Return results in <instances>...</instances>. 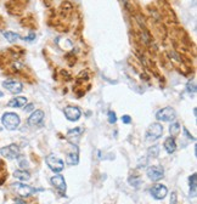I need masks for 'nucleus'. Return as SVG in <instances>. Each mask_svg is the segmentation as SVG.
Returning a JSON list of instances; mask_svg holds the SVG:
<instances>
[{
	"label": "nucleus",
	"instance_id": "nucleus-1",
	"mask_svg": "<svg viewBox=\"0 0 197 204\" xmlns=\"http://www.w3.org/2000/svg\"><path fill=\"white\" fill-rule=\"evenodd\" d=\"M1 123L3 125L5 126L7 130H16L18 126H20L21 123V119L16 113H4L3 117H1Z\"/></svg>",
	"mask_w": 197,
	"mask_h": 204
},
{
	"label": "nucleus",
	"instance_id": "nucleus-2",
	"mask_svg": "<svg viewBox=\"0 0 197 204\" xmlns=\"http://www.w3.org/2000/svg\"><path fill=\"white\" fill-rule=\"evenodd\" d=\"M163 134V126L159 123H153L149 126L147 131H146V136L145 140L147 142L150 141H156L157 139H159Z\"/></svg>",
	"mask_w": 197,
	"mask_h": 204
},
{
	"label": "nucleus",
	"instance_id": "nucleus-3",
	"mask_svg": "<svg viewBox=\"0 0 197 204\" xmlns=\"http://www.w3.org/2000/svg\"><path fill=\"white\" fill-rule=\"evenodd\" d=\"M0 154L6 159H16V158L20 156V147L17 146L16 143H11L9 146H5L0 149Z\"/></svg>",
	"mask_w": 197,
	"mask_h": 204
},
{
	"label": "nucleus",
	"instance_id": "nucleus-4",
	"mask_svg": "<svg viewBox=\"0 0 197 204\" xmlns=\"http://www.w3.org/2000/svg\"><path fill=\"white\" fill-rule=\"evenodd\" d=\"M176 117V113L172 107H164L156 113V118L162 121H173Z\"/></svg>",
	"mask_w": 197,
	"mask_h": 204
},
{
	"label": "nucleus",
	"instance_id": "nucleus-5",
	"mask_svg": "<svg viewBox=\"0 0 197 204\" xmlns=\"http://www.w3.org/2000/svg\"><path fill=\"white\" fill-rule=\"evenodd\" d=\"M46 164L49 165V168L51 169L54 173H61L65 168V163L63 160H61L60 158H57L54 154H49L46 157Z\"/></svg>",
	"mask_w": 197,
	"mask_h": 204
},
{
	"label": "nucleus",
	"instance_id": "nucleus-6",
	"mask_svg": "<svg viewBox=\"0 0 197 204\" xmlns=\"http://www.w3.org/2000/svg\"><path fill=\"white\" fill-rule=\"evenodd\" d=\"M11 187L15 189V191L20 194L21 197H28L31 194L35 193L36 191H40V189H35L33 187H31L28 185H25V184H20V182H16V184H12Z\"/></svg>",
	"mask_w": 197,
	"mask_h": 204
},
{
	"label": "nucleus",
	"instance_id": "nucleus-7",
	"mask_svg": "<svg viewBox=\"0 0 197 204\" xmlns=\"http://www.w3.org/2000/svg\"><path fill=\"white\" fill-rule=\"evenodd\" d=\"M146 174H147V178L151 181H158L164 176V170L161 165H153L149 168Z\"/></svg>",
	"mask_w": 197,
	"mask_h": 204
},
{
	"label": "nucleus",
	"instance_id": "nucleus-8",
	"mask_svg": "<svg viewBox=\"0 0 197 204\" xmlns=\"http://www.w3.org/2000/svg\"><path fill=\"white\" fill-rule=\"evenodd\" d=\"M3 88H5L7 91H10L11 94H20L23 90V85L20 81L16 80H5L3 81Z\"/></svg>",
	"mask_w": 197,
	"mask_h": 204
},
{
	"label": "nucleus",
	"instance_id": "nucleus-9",
	"mask_svg": "<svg viewBox=\"0 0 197 204\" xmlns=\"http://www.w3.org/2000/svg\"><path fill=\"white\" fill-rule=\"evenodd\" d=\"M150 192H151V194H152V197L155 199L161 201V199H163L164 197L167 196L168 188L164 185H162V184H157V185H155L153 187L150 189Z\"/></svg>",
	"mask_w": 197,
	"mask_h": 204
},
{
	"label": "nucleus",
	"instance_id": "nucleus-10",
	"mask_svg": "<svg viewBox=\"0 0 197 204\" xmlns=\"http://www.w3.org/2000/svg\"><path fill=\"white\" fill-rule=\"evenodd\" d=\"M51 184L57 188V191L60 192L61 196H65L67 186H66L65 178H63L62 175H55V176H52V178H51Z\"/></svg>",
	"mask_w": 197,
	"mask_h": 204
},
{
	"label": "nucleus",
	"instance_id": "nucleus-11",
	"mask_svg": "<svg viewBox=\"0 0 197 204\" xmlns=\"http://www.w3.org/2000/svg\"><path fill=\"white\" fill-rule=\"evenodd\" d=\"M63 112H65V116L70 121H77L82 116L80 110L76 106H67Z\"/></svg>",
	"mask_w": 197,
	"mask_h": 204
},
{
	"label": "nucleus",
	"instance_id": "nucleus-12",
	"mask_svg": "<svg viewBox=\"0 0 197 204\" xmlns=\"http://www.w3.org/2000/svg\"><path fill=\"white\" fill-rule=\"evenodd\" d=\"M44 119V112L43 111H33V113L31 114V117L28 118V124L32 126H35V125H39L42 124V121Z\"/></svg>",
	"mask_w": 197,
	"mask_h": 204
},
{
	"label": "nucleus",
	"instance_id": "nucleus-13",
	"mask_svg": "<svg viewBox=\"0 0 197 204\" xmlns=\"http://www.w3.org/2000/svg\"><path fill=\"white\" fill-rule=\"evenodd\" d=\"M66 162L70 165H77L79 163V154H78V147L73 145V151L68 152L66 156Z\"/></svg>",
	"mask_w": 197,
	"mask_h": 204
},
{
	"label": "nucleus",
	"instance_id": "nucleus-14",
	"mask_svg": "<svg viewBox=\"0 0 197 204\" xmlns=\"http://www.w3.org/2000/svg\"><path fill=\"white\" fill-rule=\"evenodd\" d=\"M26 105H27V98L23 96H17L7 102V106L12 108H21V107H25Z\"/></svg>",
	"mask_w": 197,
	"mask_h": 204
},
{
	"label": "nucleus",
	"instance_id": "nucleus-15",
	"mask_svg": "<svg viewBox=\"0 0 197 204\" xmlns=\"http://www.w3.org/2000/svg\"><path fill=\"white\" fill-rule=\"evenodd\" d=\"M164 148H166L167 153L169 154H172L176 151V143H175V140L172 136H169V137L166 139V141H164Z\"/></svg>",
	"mask_w": 197,
	"mask_h": 204
},
{
	"label": "nucleus",
	"instance_id": "nucleus-16",
	"mask_svg": "<svg viewBox=\"0 0 197 204\" xmlns=\"http://www.w3.org/2000/svg\"><path fill=\"white\" fill-rule=\"evenodd\" d=\"M13 176H15L17 180H21V181H27L31 179V174L27 170H16L15 173H13Z\"/></svg>",
	"mask_w": 197,
	"mask_h": 204
},
{
	"label": "nucleus",
	"instance_id": "nucleus-17",
	"mask_svg": "<svg viewBox=\"0 0 197 204\" xmlns=\"http://www.w3.org/2000/svg\"><path fill=\"white\" fill-rule=\"evenodd\" d=\"M197 175L196 173H194L191 176H190V181H189V184H190V194H192V196H195L196 194V189H197V186H196V182H197Z\"/></svg>",
	"mask_w": 197,
	"mask_h": 204
},
{
	"label": "nucleus",
	"instance_id": "nucleus-18",
	"mask_svg": "<svg viewBox=\"0 0 197 204\" xmlns=\"http://www.w3.org/2000/svg\"><path fill=\"white\" fill-rule=\"evenodd\" d=\"M4 37H5V39L9 43H15L16 40L20 39V35L17 33H15V32H5V33H4Z\"/></svg>",
	"mask_w": 197,
	"mask_h": 204
},
{
	"label": "nucleus",
	"instance_id": "nucleus-19",
	"mask_svg": "<svg viewBox=\"0 0 197 204\" xmlns=\"http://www.w3.org/2000/svg\"><path fill=\"white\" fill-rule=\"evenodd\" d=\"M169 131H170V136L172 137H175V136L179 135V131H180V124L179 123H173L170 126H169Z\"/></svg>",
	"mask_w": 197,
	"mask_h": 204
},
{
	"label": "nucleus",
	"instance_id": "nucleus-20",
	"mask_svg": "<svg viewBox=\"0 0 197 204\" xmlns=\"http://www.w3.org/2000/svg\"><path fill=\"white\" fill-rule=\"evenodd\" d=\"M147 156L150 158H157L159 156V147L158 146H152L149 148L147 151Z\"/></svg>",
	"mask_w": 197,
	"mask_h": 204
},
{
	"label": "nucleus",
	"instance_id": "nucleus-21",
	"mask_svg": "<svg viewBox=\"0 0 197 204\" xmlns=\"http://www.w3.org/2000/svg\"><path fill=\"white\" fill-rule=\"evenodd\" d=\"M83 134V128H76V129H71L68 131L67 136L68 137H77V136H80Z\"/></svg>",
	"mask_w": 197,
	"mask_h": 204
},
{
	"label": "nucleus",
	"instance_id": "nucleus-22",
	"mask_svg": "<svg viewBox=\"0 0 197 204\" xmlns=\"http://www.w3.org/2000/svg\"><path fill=\"white\" fill-rule=\"evenodd\" d=\"M129 184L133 186V187H136L137 188L141 185V180L139 178H134V176H133V178L129 179Z\"/></svg>",
	"mask_w": 197,
	"mask_h": 204
},
{
	"label": "nucleus",
	"instance_id": "nucleus-23",
	"mask_svg": "<svg viewBox=\"0 0 197 204\" xmlns=\"http://www.w3.org/2000/svg\"><path fill=\"white\" fill-rule=\"evenodd\" d=\"M186 90L190 94H195L196 92V84L194 83V81H189V83L186 84Z\"/></svg>",
	"mask_w": 197,
	"mask_h": 204
},
{
	"label": "nucleus",
	"instance_id": "nucleus-24",
	"mask_svg": "<svg viewBox=\"0 0 197 204\" xmlns=\"http://www.w3.org/2000/svg\"><path fill=\"white\" fill-rule=\"evenodd\" d=\"M108 121L111 124H114L117 121V116H116V113L112 112V111H109L108 112Z\"/></svg>",
	"mask_w": 197,
	"mask_h": 204
},
{
	"label": "nucleus",
	"instance_id": "nucleus-25",
	"mask_svg": "<svg viewBox=\"0 0 197 204\" xmlns=\"http://www.w3.org/2000/svg\"><path fill=\"white\" fill-rule=\"evenodd\" d=\"M17 158H18V164H20V166L25 168V169H26V168H28V162H27L23 157H20V156H18Z\"/></svg>",
	"mask_w": 197,
	"mask_h": 204
},
{
	"label": "nucleus",
	"instance_id": "nucleus-26",
	"mask_svg": "<svg viewBox=\"0 0 197 204\" xmlns=\"http://www.w3.org/2000/svg\"><path fill=\"white\" fill-rule=\"evenodd\" d=\"M33 108H34L33 103H28V105H26L23 107V110H25V112H32V111H33Z\"/></svg>",
	"mask_w": 197,
	"mask_h": 204
},
{
	"label": "nucleus",
	"instance_id": "nucleus-27",
	"mask_svg": "<svg viewBox=\"0 0 197 204\" xmlns=\"http://www.w3.org/2000/svg\"><path fill=\"white\" fill-rule=\"evenodd\" d=\"M122 120H123V123H124V124H129L130 120H131V118L129 116H123L122 117Z\"/></svg>",
	"mask_w": 197,
	"mask_h": 204
},
{
	"label": "nucleus",
	"instance_id": "nucleus-28",
	"mask_svg": "<svg viewBox=\"0 0 197 204\" xmlns=\"http://www.w3.org/2000/svg\"><path fill=\"white\" fill-rule=\"evenodd\" d=\"M170 204H176V193L173 192L170 197Z\"/></svg>",
	"mask_w": 197,
	"mask_h": 204
}]
</instances>
